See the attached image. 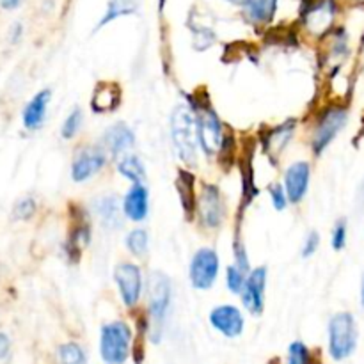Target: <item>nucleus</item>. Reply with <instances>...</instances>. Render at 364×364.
Segmentation results:
<instances>
[{
	"label": "nucleus",
	"instance_id": "1",
	"mask_svg": "<svg viewBox=\"0 0 364 364\" xmlns=\"http://www.w3.org/2000/svg\"><path fill=\"white\" fill-rule=\"evenodd\" d=\"M171 137L178 159L187 167L198 166L199 139L194 110L188 105L174 107L171 114Z\"/></svg>",
	"mask_w": 364,
	"mask_h": 364
},
{
	"label": "nucleus",
	"instance_id": "2",
	"mask_svg": "<svg viewBox=\"0 0 364 364\" xmlns=\"http://www.w3.org/2000/svg\"><path fill=\"white\" fill-rule=\"evenodd\" d=\"M188 102H191L188 107L194 110L196 123H198L199 149L206 156H217L223 146L224 135H226V127L206 98L194 95L188 98Z\"/></svg>",
	"mask_w": 364,
	"mask_h": 364
},
{
	"label": "nucleus",
	"instance_id": "3",
	"mask_svg": "<svg viewBox=\"0 0 364 364\" xmlns=\"http://www.w3.org/2000/svg\"><path fill=\"white\" fill-rule=\"evenodd\" d=\"M130 326L123 320L105 323L100 333V355L107 364H124L132 350Z\"/></svg>",
	"mask_w": 364,
	"mask_h": 364
},
{
	"label": "nucleus",
	"instance_id": "4",
	"mask_svg": "<svg viewBox=\"0 0 364 364\" xmlns=\"http://www.w3.org/2000/svg\"><path fill=\"white\" fill-rule=\"evenodd\" d=\"M358 347V326L352 313L341 311L329 322V352L333 359L343 361Z\"/></svg>",
	"mask_w": 364,
	"mask_h": 364
},
{
	"label": "nucleus",
	"instance_id": "5",
	"mask_svg": "<svg viewBox=\"0 0 364 364\" xmlns=\"http://www.w3.org/2000/svg\"><path fill=\"white\" fill-rule=\"evenodd\" d=\"M196 215H198L199 226L208 231H215L223 226L226 219V206H224L219 185L210 183V181L201 185V191L198 192V201H196Z\"/></svg>",
	"mask_w": 364,
	"mask_h": 364
},
{
	"label": "nucleus",
	"instance_id": "6",
	"mask_svg": "<svg viewBox=\"0 0 364 364\" xmlns=\"http://www.w3.org/2000/svg\"><path fill=\"white\" fill-rule=\"evenodd\" d=\"M146 295H148V316L151 318L153 326L160 329L173 299V284L169 276L160 270L149 272L146 281Z\"/></svg>",
	"mask_w": 364,
	"mask_h": 364
},
{
	"label": "nucleus",
	"instance_id": "7",
	"mask_svg": "<svg viewBox=\"0 0 364 364\" xmlns=\"http://www.w3.org/2000/svg\"><path fill=\"white\" fill-rule=\"evenodd\" d=\"M348 119V110L343 107H329L320 114L315 123V130L311 135V149L316 156L322 155L327 146L336 139V135L343 130Z\"/></svg>",
	"mask_w": 364,
	"mask_h": 364
},
{
	"label": "nucleus",
	"instance_id": "8",
	"mask_svg": "<svg viewBox=\"0 0 364 364\" xmlns=\"http://www.w3.org/2000/svg\"><path fill=\"white\" fill-rule=\"evenodd\" d=\"M107 160H109V153L105 151L103 146H78L75 149L73 160H71V180L75 183H85L105 169Z\"/></svg>",
	"mask_w": 364,
	"mask_h": 364
},
{
	"label": "nucleus",
	"instance_id": "9",
	"mask_svg": "<svg viewBox=\"0 0 364 364\" xmlns=\"http://www.w3.org/2000/svg\"><path fill=\"white\" fill-rule=\"evenodd\" d=\"M114 283L119 291L121 302L128 309H134L139 304L144 290V277L137 263L121 262L114 267Z\"/></svg>",
	"mask_w": 364,
	"mask_h": 364
},
{
	"label": "nucleus",
	"instance_id": "10",
	"mask_svg": "<svg viewBox=\"0 0 364 364\" xmlns=\"http://www.w3.org/2000/svg\"><path fill=\"white\" fill-rule=\"evenodd\" d=\"M220 259L215 249L201 247L194 252L188 265V279L196 290H210L219 277Z\"/></svg>",
	"mask_w": 364,
	"mask_h": 364
},
{
	"label": "nucleus",
	"instance_id": "11",
	"mask_svg": "<svg viewBox=\"0 0 364 364\" xmlns=\"http://www.w3.org/2000/svg\"><path fill=\"white\" fill-rule=\"evenodd\" d=\"M71 212V230L66 240V255L71 263H78L82 252L91 242V220L85 208L78 205L70 206Z\"/></svg>",
	"mask_w": 364,
	"mask_h": 364
},
{
	"label": "nucleus",
	"instance_id": "12",
	"mask_svg": "<svg viewBox=\"0 0 364 364\" xmlns=\"http://www.w3.org/2000/svg\"><path fill=\"white\" fill-rule=\"evenodd\" d=\"M267 277H269L267 267L262 265L256 267V269H251L247 272L244 288H242L240 291L242 304H244V308L255 316L262 315L263 309H265Z\"/></svg>",
	"mask_w": 364,
	"mask_h": 364
},
{
	"label": "nucleus",
	"instance_id": "13",
	"mask_svg": "<svg viewBox=\"0 0 364 364\" xmlns=\"http://www.w3.org/2000/svg\"><path fill=\"white\" fill-rule=\"evenodd\" d=\"M210 326L226 338H238L244 333L245 320L240 309L233 304H220L210 311Z\"/></svg>",
	"mask_w": 364,
	"mask_h": 364
},
{
	"label": "nucleus",
	"instance_id": "14",
	"mask_svg": "<svg viewBox=\"0 0 364 364\" xmlns=\"http://www.w3.org/2000/svg\"><path fill=\"white\" fill-rule=\"evenodd\" d=\"M309 180H311V166L304 160L294 162L287 171H284L283 187L287 191L288 201L299 205L306 198L309 188Z\"/></svg>",
	"mask_w": 364,
	"mask_h": 364
},
{
	"label": "nucleus",
	"instance_id": "15",
	"mask_svg": "<svg viewBox=\"0 0 364 364\" xmlns=\"http://www.w3.org/2000/svg\"><path fill=\"white\" fill-rule=\"evenodd\" d=\"M121 212L132 223H142L149 215V191L144 183H132L121 199Z\"/></svg>",
	"mask_w": 364,
	"mask_h": 364
},
{
	"label": "nucleus",
	"instance_id": "16",
	"mask_svg": "<svg viewBox=\"0 0 364 364\" xmlns=\"http://www.w3.org/2000/svg\"><path fill=\"white\" fill-rule=\"evenodd\" d=\"M295 130H297V119H287L284 123L267 130L265 137H263V149L272 162H276L283 155L287 146L294 139Z\"/></svg>",
	"mask_w": 364,
	"mask_h": 364
},
{
	"label": "nucleus",
	"instance_id": "17",
	"mask_svg": "<svg viewBox=\"0 0 364 364\" xmlns=\"http://www.w3.org/2000/svg\"><path fill=\"white\" fill-rule=\"evenodd\" d=\"M91 210L105 230L116 231L123 228L124 215L121 212V201L116 194H105L96 198L92 201Z\"/></svg>",
	"mask_w": 364,
	"mask_h": 364
},
{
	"label": "nucleus",
	"instance_id": "18",
	"mask_svg": "<svg viewBox=\"0 0 364 364\" xmlns=\"http://www.w3.org/2000/svg\"><path fill=\"white\" fill-rule=\"evenodd\" d=\"M103 148L112 156H121L135 146V134L127 123H114L103 132Z\"/></svg>",
	"mask_w": 364,
	"mask_h": 364
},
{
	"label": "nucleus",
	"instance_id": "19",
	"mask_svg": "<svg viewBox=\"0 0 364 364\" xmlns=\"http://www.w3.org/2000/svg\"><path fill=\"white\" fill-rule=\"evenodd\" d=\"M50 100H52L50 89H41L28 100L27 105L23 107V112H21V123H23L25 130L36 132L43 127L46 112H48Z\"/></svg>",
	"mask_w": 364,
	"mask_h": 364
},
{
	"label": "nucleus",
	"instance_id": "20",
	"mask_svg": "<svg viewBox=\"0 0 364 364\" xmlns=\"http://www.w3.org/2000/svg\"><path fill=\"white\" fill-rule=\"evenodd\" d=\"M121 85L114 80H102L92 91L91 109L95 114L114 112L121 105Z\"/></svg>",
	"mask_w": 364,
	"mask_h": 364
},
{
	"label": "nucleus",
	"instance_id": "21",
	"mask_svg": "<svg viewBox=\"0 0 364 364\" xmlns=\"http://www.w3.org/2000/svg\"><path fill=\"white\" fill-rule=\"evenodd\" d=\"M176 191L180 194L181 208H183L185 219H196V201H198V192H196V174L191 169H180L176 178Z\"/></svg>",
	"mask_w": 364,
	"mask_h": 364
},
{
	"label": "nucleus",
	"instance_id": "22",
	"mask_svg": "<svg viewBox=\"0 0 364 364\" xmlns=\"http://www.w3.org/2000/svg\"><path fill=\"white\" fill-rule=\"evenodd\" d=\"M277 2L279 0H242V11L244 16L251 23L263 25L269 23L277 11Z\"/></svg>",
	"mask_w": 364,
	"mask_h": 364
},
{
	"label": "nucleus",
	"instance_id": "23",
	"mask_svg": "<svg viewBox=\"0 0 364 364\" xmlns=\"http://www.w3.org/2000/svg\"><path fill=\"white\" fill-rule=\"evenodd\" d=\"M117 173L127 178L132 183H144L146 181V167L142 160L134 153H124L119 156L116 166Z\"/></svg>",
	"mask_w": 364,
	"mask_h": 364
},
{
	"label": "nucleus",
	"instance_id": "24",
	"mask_svg": "<svg viewBox=\"0 0 364 364\" xmlns=\"http://www.w3.org/2000/svg\"><path fill=\"white\" fill-rule=\"evenodd\" d=\"M334 16L333 2H320L313 6L306 14V23L311 31H327Z\"/></svg>",
	"mask_w": 364,
	"mask_h": 364
},
{
	"label": "nucleus",
	"instance_id": "25",
	"mask_svg": "<svg viewBox=\"0 0 364 364\" xmlns=\"http://www.w3.org/2000/svg\"><path fill=\"white\" fill-rule=\"evenodd\" d=\"M139 9V4L137 0H109L107 4V9L103 13L102 20H100L98 27L96 28H102L105 25H109L110 21L117 20L121 16H130V14H135Z\"/></svg>",
	"mask_w": 364,
	"mask_h": 364
},
{
	"label": "nucleus",
	"instance_id": "26",
	"mask_svg": "<svg viewBox=\"0 0 364 364\" xmlns=\"http://www.w3.org/2000/svg\"><path fill=\"white\" fill-rule=\"evenodd\" d=\"M127 244L128 252H130L134 258L144 259L149 252V235L144 228H134L130 233L127 235Z\"/></svg>",
	"mask_w": 364,
	"mask_h": 364
},
{
	"label": "nucleus",
	"instance_id": "27",
	"mask_svg": "<svg viewBox=\"0 0 364 364\" xmlns=\"http://www.w3.org/2000/svg\"><path fill=\"white\" fill-rule=\"evenodd\" d=\"M82 123H84V112H82V109L75 107V109L66 116L63 127H60V137H63L64 141L75 139L78 135V132L82 130Z\"/></svg>",
	"mask_w": 364,
	"mask_h": 364
},
{
	"label": "nucleus",
	"instance_id": "28",
	"mask_svg": "<svg viewBox=\"0 0 364 364\" xmlns=\"http://www.w3.org/2000/svg\"><path fill=\"white\" fill-rule=\"evenodd\" d=\"M59 364H85V352L77 343H64L57 348Z\"/></svg>",
	"mask_w": 364,
	"mask_h": 364
},
{
	"label": "nucleus",
	"instance_id": "29",
	"mask_svg": "<svg viewBox=\"0 0 364 364\" xmlns=\"http://www.w3.org/2000/svg\"><path fill=\"white\" fill-rule=\"evenodd\" d=\"M38 212V201L32 196H25V198L18 199L16 205L13 208V219L14 220H31Z\"/></svg>",
	"mask_w": 364,
	"mask_h": 364
},
{
	"label": "nucleus",
	"instance_id": "30",
	"mask_svg": "<svg viewBox=\"0 0 364 364\" xmlns=\"http://www.w3.org/2000/svg\"><path fill=\"white\" fill-rule=\"evenodd\" d=\"M245 277H247V272H245V270H242L240 267L235 265V263L233 265L228 267L226 269L228 290H230L233 295H240L242 288H244V283H245Z\"/></svg>",
	"mask_w": 364,
	"mask_h": 364
},
{
	"label": "nucleus",
	"instance_id": "31",
	"mask_svg": "<svg viewBox=\"0 0 364 364\" xmlns=\"http://www.w3.org/2000/svg\"><path fill=\"white\" fill-rule=\"evenodd\" d=\"M347 235H348V228H347V220L340 219L333 228V235H331V245H333L334 251H341L347 245Z\"/></svg>",
	"mask_w": 364,
	"mask_h": 364
},
{
	"label": "nucleus",
	"instance_id": "32",
	"mask_svg": "<svg viewBox=\"0 0 364 364\" xmlns=\"http://www.w3.org/2000/svg\"><path fill=\"white\" fill-rule=\"evenodd\" d=\"M269 194H270V201H272V206L277 210V212H283L287 210L288 206V196L287 191H284L283 183H272L269 187Z\"/></svg>",
	"mask_w": 364,
	"mask_h": 364
},
{
	"label": "nucleus",
	"instance_id": "33",
	"mask_svg": "<svg viewBox=\"0 0 364 364\" xmlns=\"http://www.w3.org/2000/svg\"><path fill=\"white\" fill-rule=\"evenodd\" d=\"M308 354L309 348L302 341H294L288 348V364H304Z\"/></svg>",
	"mask_w": 364,
	"mask_h": 364
},
{
	"label": "nucleus",
	"instance_id": "34",
	"mask_svg": "<svg viewBox=\"0 0 364 364\" xmlns=\"http://www.w3.org/2000/svg\"><path fill=\"white\" fill-rule=\"evenodd\" d=\"M320 245V235L318 231H309L308 237L304 238V244H302V258H311L313 255L316 252V249H318Z\"/></svg>",
	"mask_w": 364,
	"mask_h": 364
},
{
	"label": "nucleus",
	"instance_id": "35",
	"mask_svg": "<svg viewBox=\"0 0 364 364\" xmlns=\"http://www.w3.org/2000/svg\"><path fill=\"white\" fill-rule=\"evenodd\" d=\"M233 251H235V265L240 267V269L245 270V272H249V270H251V263H249V256L247 252H245L244 244H242L238 237L237 240H235Z\"/></svg>",
	"mask_w": 364,
	"mask_h": 364
},
{
	"label": "nucleus",
	"instance_id": "36",
	"mask_svg": "<svg viewBox=\"0 0 364 364\" xmlns=\"http://www.w3.org/2000/svg\"><path fill=\"white\" fill-rule=\"evenodd\" d=\"M11 358V340L6 333H0V364H6Z\"/></svg>",
	"mask_w": 364,
	"mask_h": 364
},
{
	"label": "nucleus",
	"instance_id": "37",
	"mask_svg": "<svg viewBox=\"0 0 364 364\" xmlns=\"http://www.w3.org/2000/svg\"><path fill=\"white\" fill-rule=\"evenodd\" d=\"M21 34H23V27H21V23H14L13 28H11V32H9L11 43H18V41H20Z\"/></svg>",
	"mask_w": 364,
	"mask_h": 364
},
{
	"label": "nucleus",
	"instance_id": "38",
	"mask_svg": "<svg viewBox=\"0 0 364 364\" xmlns=\"http://www.w3.org/2000/svg\"><path fill=\"white\" fill-rule=\"evenodd\" d=\"M304 364H323L322 354H320L318 348H316V350H309L308 359H306Z\"/></svg>",
	"mask_w": 364,
	"mask_h": 364
},
{
	"label": "nucleus",
	"instance_id": "39",
	"mask_svg": "<svg viewBox=\"0 0 364 364\" xmlns=\"http://www.w3.org/2000/svg\"><path fill=\"white\" fill-rule=\"evenodd\" d=\"M21 0H0V7L6 11H14L16 7H20Z\"/></svg>",
	"mask_w": 364,
	"mask_h": 364
},
{
	"label": "nucleus",
	"instance_id": "40",
	"mask_svg": "<svg viewBox=\"0 0 364 364\" xmlns=\"http://www.w3.org/2000/svg\"><path fill=\"white\" fill-rule=\"evenodd\" d=\"M359 201L364 203V180H363L361 187H359Z\"/></svg>",
	"mask_w": 364,
	"mask_h": 364
},
{
	"label": "nucleus",
	"instance_id": "41",
	"mask_svg": "<svg viewBox=\"0 0 364 364\" xmlns=\"http://www.w3.org/2000/svg\"><path fill=\"white\" fill-rule=\"evenodd\" d=\"M361 304L364 306V277H363V284H361Z\"/></svg>",
	"mask_w": 364,
	"mask_h": 364
},
{
	"label": "nucleus",
	"instance_id": "42",
	"mask_svg": "<svg viewBox=\"0 0 364 364\" xmlns=\"http://www.w3.org/2000/svg\"><path fill=\"white\" fill-rule=\"evenodd\" d=\"M269 364H281V359L279 358H272L269 361Z\"/></svg>",
	"mask_w": 364,
	"mask_h": 364
},
{
	"label": "nucleus",
	"instance_id": "43",
	"mask_svg": "<svg viewBox=\"0 0 364 364\" xmlns=\"http://www.w3.org/2000/svg\"><path fill=\"white\" fill-rule=\"evenodd\" d=\"M228 2H231V4H242V0H228Z\"/></svg>",
	"mask_w": 364,
	"mask_h": 364
}]
</instances>
